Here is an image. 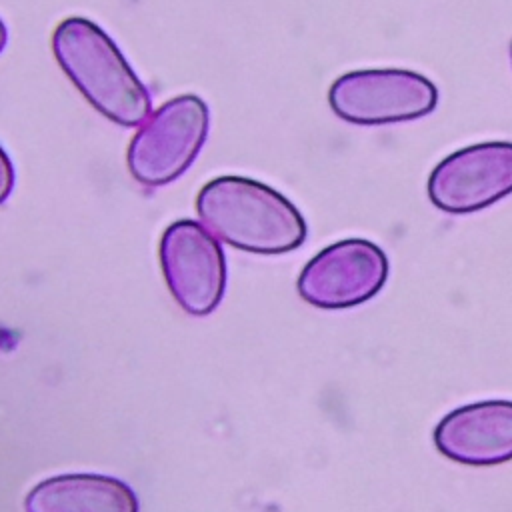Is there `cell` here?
<instances>
[{
  "mask_svg": "<svg viewBox=\"0 0 512 512\" xmlns=\"http://www.w3.org/2000/svg\"><path fill=\"white\" fill-rule=\"evenodd\" d=\"M196 210L204 228L254 254H284L306 238L296 206L274 188L244 176H218L202 186Z\"/></svg>",
  "mask_w": 512,
  "mask_h": 512,
  "instance_id": "obj_1",
  "label": "cell"
},
{
  "mask_svg": "<svg viewBox=\"0 0 512 512\" xmlns=\"http://www.w3.org/2000/svg\"><path fill=\"white\" fill-rule=\"evenodd\" d=\"M52 50L72 84L106 118L138 126L150 114V96L106 32L72 16L58 24Z\"/></svg>",
  "mask_w": 512,
  "mask_h": 512,
  "instance_id": "obj_2",
  "label": "cell"
},
{
  "mask_svg": "<svg viewBox=\"0 0 512 512\" xmlns=\"http://www.w3.org/2000/svg\"><path fill=\"white\" fill-rule=\"evenodd\" d=\"M208 132V108L194 94L168 100L148 114L128 146V168L146 186L178 178L200 152Z\"/></svg>",
  "mask_w": 512,
  "mask_h": 512,
  "instance_id": "obj_3",
  "label": "cell"
},
{
  "mask_svg": "<svg viewBox=\"0 0 512 512\" xmlns=\"http://www.w3.org/2000/svg\"><path fill=\"white\" fill-rule=\"evenodd\" d=\"M328 102L338 118L376 126L430 114L438 104V90L426 76L410 70H354L334 80Z\"/></svg>",
  "mask_w": 512,
  "mask_h": 512,
  "instance_id": "obj_4",
  "label": "cell"
},
{
  "mask_svg": "<svg viewBox=\"0 0 512 512\" xmlns=\"http://www.w3.org/2000/svg\"><path fill=\"white\" fill-rule=\"evenodd\" d=\"M160 266L174 300L194 316L210 314L226 286L218 240L194 220L172 222L160 238Z\"/></svg>",
  "mask_w": 512,
  "mask_h": 512,
  "instance_id": "obj_5",
  "label": "cell"
},
{
  "mask_svg": "<svg viewBox=\"0 0 512 512\" xmlns=\"http://www.w3.org/2000/svg\"><path fill=\"white\" fill-rule=\"evenodd\" d=\"M388 258L370 240L348 238L320 250L298 278V294L318 308H350L376 296Z\"/></svg>",
  "mask_w": 512,
  "mask_h": 512,
  "instance_id": "obj_6",
  "label": "cell"
},
{
  "mask_svg": "<svg viewBox=\"0 0 512 512\" xmlns=\"http://www.w3.org/2000/svg\"><path fill=\"white\" fill-rule=\"evenodd\" d=\"M512 192V142H480L436 164L428 196L444 212L482 210Z\"/></svg>",
  "mask_w": 512,
  "mask_h": 512,
  "instance_id": "obj_7",
  "label": "cell"
},
{
  "mask_svg": "<svg viewBox=\"0 0 512 512\" xmlns=\"http://www.w3.org/2000/svg\"><path fill=\"white\" fill-rule=\"evenodd\" d=\"M436 448L468 466L512 460V402L480 400L448 412L434 428Z\"/></svg>",
  "mask_w": 512,
  "mask_h": 512,
  "instance_id": "obj_8",
  "label": "cell"
},
{
  "mask_svg": "<svg viewBox=\"0 0 512 512\" xmlns=\"http://www.w3.org/2000/svg\"><path fill=\"white\" fill-rule=\"evenodd\" d=\"M26 512H138L136 494L118 478L60 474L38 482L24 500Z\"/></svg>",
  "mask_w": 512,
  "mask_h": 512,
  "instance_id": "obj_9",
  "label": "cell"
},
{
  "mask_svg": "<svg viewBox=\"0 0 512 512\" xmlns=\"http://www.w3.org/2000/svg\"><path fill=\"white\" fill-rule=\"evenodd\" d=\"M12 186H14V168L6 152L0 148V204L8 198V194L12 192Z\"/></svg>",
  "mask_w": 512,
  "mask_h": 512,
  "instance_id": "obj_10",
  "label": "cell"
},
{
  "mask_svg": "<svg viewBox=\"0 0 512 512\" xmlns=\"http://www.w3.org/2000/svg\"><path fill=\"white\" fill-rule=\"evenodd\" d=\"M6 38H8V34H6V28H4V24L0 22V52H2L4 44H6Z\"/></svg>",
  "mask_w": 512,
  "mask_h": 512,
  "instance_id": "obj_11",
  "label": "cell"
},
{
  "mask_svg": "<svg viewBox=\"0 0 512 512\" xmlns=\"http://www.w3.org/2000/svg\"><path fill=\"white\" fill-rule=\"evenodd\" d=\"M510 56H512V46H510Z\"/></svg>",
  "mask_w": 512,
  "mask_h": 512,
  "instance_id": "obj_12",
  "label": "cell"
}]
</instances>
